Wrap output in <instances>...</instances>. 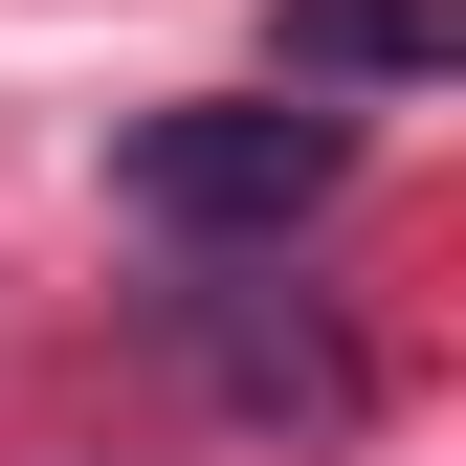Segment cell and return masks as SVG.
<instances>
[{"mask_svg": "<svg viewBox=\"0 0 466 466\" xmlns=\"http://www.w3.org/2000/svg\"><path fill=\"white\" fill-rule=\"evenodd\" d=\"M111 200H134L156 245H289V222H333V200H356V111H311V89L134 111V134H111Z\"/></svg>", "mask_w": 466, "mask_h": 466, "instance_id": "6da1fadb", "label": "cell"}, {"mask_svg": "<svg viewBox=\"0 0 466 466\" xmlns=\"http://www.w3.org/2000/svg\"><path fill=\"white\" fill-rule=\"evenodd\" d=\"M178 356L222 378V422H311V444L378 400V378H356V333H333L311 289H178Z\"/></svg>", "mask_w": 466, "mask_h": 466, "instance_id": "7a4b0ae2", "label": "cell"}, {"mask_svg": "<svg viewBox=\"0 0 466 466\" xmlns=\"http://www.w3.org/2000/svg\"><path fill=\"white\" fill-rule=\"evenodd\" d=\"M267 67H289V89H444V67H466V23H444V0H289Z\"/></svg>", "mask_w": 466, "mask_h": 466, "instance_id": "3957f363", "label": "cell"}]
</instances>
